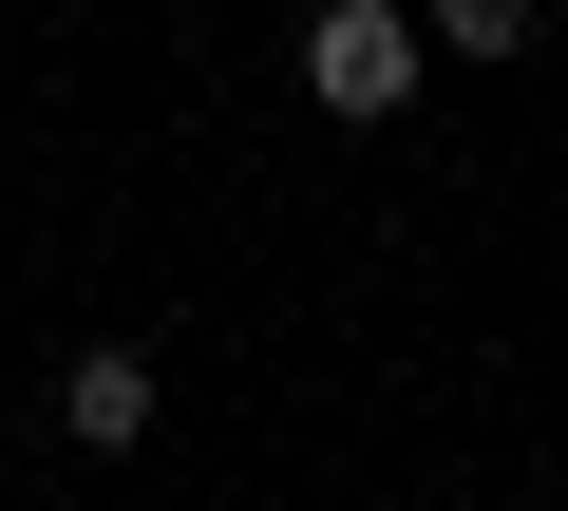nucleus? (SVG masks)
Wrapping results in <instances>:
<instances>
[{
    "mask_svg": "<svg viewBox=\"0 0 568 511\" xmlns=\"http://www.w3.org/2000/svg\"><path fill=\"white\" fill-rule=\"evenodd\" d=\"M417 58H436L417 0H323V20H304V95H323L342 133H398V114H417Z\"/></svg>",
    "mask_w": 568,
    "mask_h": 511,
    "instance_id": "f257e3e1",
    "label": "nucleus"
},
{
    "mask_svg": "<svg viewBox=\"0 0 568 511\" xmlns=\"http://www.w3.org/2000/svg\"><path fill=\"white\" fill-rule=\"evenodd\" d=\"M436 58H530V0H417Z\"/></svg>",
    "mask_w": 568,
    "mask_h": 511,
    "instance_id": "7ed1b4c3",
    "label": "nucleus"
},
{
    "mask_svg": "<svg viewBox=\"0 0 568 511\" xmlns=\"http://www.w3.org/2000/svg\"><path fill=\"white\" fill-rule=\"evenodd\" d=\"M58 436H77V454H133V436H152V360H133V341H77V360H58Z\"/></svg>",
    "mask_w": 568,
    "mask_h": 511,
    "instance_id": "f03ea898",
    "label": "nucleus"
}]
</instances>
